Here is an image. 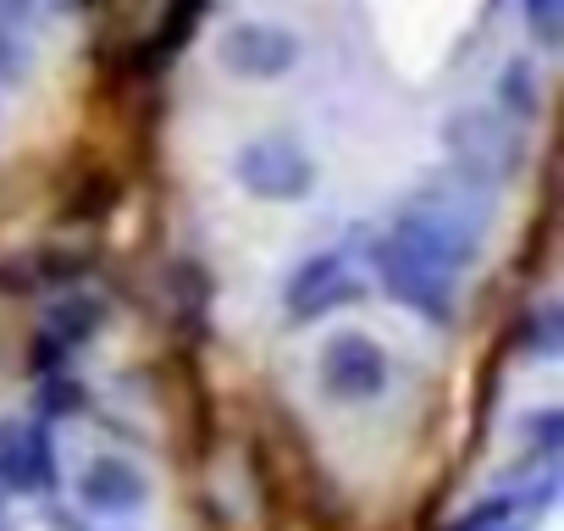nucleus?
<instances>
[{"label":"nucleus","instance_id":"nucleus-14","mask_svg":"<svg viewBox=\"0 0 564 531\" xmlns=\"http://www.w3.org/2000/svg\"><path fill=\"white\" fill-rule=\"evenodd\" d=\"M29 67H34V56H29L23 34L12 23H0V89H18L29 78Z\"/></svg>","mask_w":564,"mask_h":531},{"label":"nucleus","instance_id":"nucleus-3","mask_svg":"<svg viewBox=\"0 0 564 531\" xmlns=\"http://www.w3.org/2000/svg\"><path fill=\"white\" fill-rule=\"evenodd\" d=\"M73 498H78V509H84L89 520L133 525V520L150 514L155 481H150V470H144L139 459L100 448V454H84V459H78V470H73Z\"/></svg>","mask_w":564,"mask_h":531},{"label":"nucleus","instance_id":"nucleus-1","mask_svg":"<svg viewBox=\"0 0 564 531\" xmlns=\"http://www.w3.org/2000/svg\"><path fill=\"white\" fill-rule=\"evenodd\" d=\"M232 177L260 205H300L316 194L322 166L294 133H254L232 150Z\"/></svg>","mask_w":564,"mask_h":531},{"label":"nucleus","instance_id":"nucleus-8","mask_svg":"<svg viewBox=\"0 0 564 531\" xmlns=\"http://www.w3.org/2000/svg\"><path fill=\"white\" fill-rule=\"evenodd\" d=\"M448 150L481 183H503L520 166V139L492 111H454L448 117Z\"/></svg>","mask_w":564,"mask_h":531},{"label":"nucleus","instance_id":"nucleus-11","mask_svg":"<svg viewBox=\"0 0 564 531\" xmlns=\"http://www.w3.org/2000/svg\"><path fill=\"white\" fill-rule=\"evenodd\" d=\"M498 106H503L514 122H536V111H542V84H536V67H531L525 56L503 62V73H498Z\"/></svg>","mask_w":564,"mask_h":531},{"label":"nucleus","instance_id":"nucleus-7","mask_svg":"<svg viewBox=\"0 0 564 531\" xmlns=\"http://www.w3.org/2000/svg\"><path fill=\"white\" fill-rule=\"evenodd\" d=\"M56 492V443L40 421H0V503Z\"/></svg>","mask_w":564,"mask_h":531},{"label":"nucleus","instance_id":"nucleus-12","mask_svg":"<svg viewBox=\"0 0 564 531\" xmlns=\"http://www.w3.org/2000/svg\"><path fill=\"white\" fill-rule=\"evenodd\" d=\"M514 437H520V459H525V465L553 470L558 443H564V415H558V410H531V415H520Z\"/></svg>","mask_w":564,"mask_h":531},{"label":"nucleus","instance_id":"nucleus-6","mask_svg":"<svg viewBox=\"0 0 564 531\" xmlns=\"http://www.w3.org/2000/svg\"><path fill=\"white\" fill-rule=\"evenodd\" d=\"M355 300H360V278H355V260L344 249H316V254L294 260L289 278H282V316L294 327L322 322L327 311L355 305Z\"/></svg>","mask_w":564,"mask_h":531},{"label":"nucleus","instance_id":"nucleus-16","mask_svg":"<svg viewBox=\"0 0 564 531\" xmlns=\"http://www.w3.org/2000/svg\"><path fill=\"white\" fill-rule=\"evenodd\" d=\"M0 7H7V0H0Z\"/></svg>","mask_w":564,"mask_h":531},{"label":"nucleus","instance_id":"nucleus-9","mask_svg":"<svg viewBox=\"0 0 564 531\" xmlns=\"http://www.w3.org/2000/svg\"><path fill=\"white\" fill-rule=\"evenodd\" d=\"M100 300H89V294H78V300H56L51 311H45V322H40V371H56V366H67L95 333H100Z\"/></svg>","mask_w":564,"mask_h":531},{"label":"nucleus","instance_id":"nucleus-10","mask_svg":"<svg viewBox=\"0 0 564 531\" xmlns=\"http://www.w3.org/2000/svg\"><path fill=\"white\" fill-rule=\"evenodd\" d=\"M547 498H553V470H542L531 481V492H492V498H481L476 509H465L454 520V531H525L531 509H542Z\"/></svg>","mask_w":564,"mask_h":531},{"label":"nucleus","instance_id":"nucleus-15","mask_svg":"<svg viewBox=\"0 0 564 531\" xmlns=\"http://www.w3.org/2000/svg\"><path fill=\"white\" fill-rule=\"evenodd\" d=\"M558 355V311L542 305L536 311V360H553Z\"/></svg>","mask_w":564,"mask_h":531},{"label":"nucleus","instance_id":"nucleus-13","mask_svg":"<svg viewBox=\"0 0 564 531\" xmlns=\"http://www.w3.org/2000/svg\"><path fill=\"white\" fill-rule=\"evenodd\" d=\"M520 23L542 51H553L564 40V0H520Z\"/></svg>","mask_w":564,"mask_h":531},{"label":"nucleus","instance_id":"nucleus-2","mask_svg":"<svg viewBox=\"0 0 564 531\" xmlns=\"http://www.w3.org/2000/svg\"><path fill=\"white\" fill-rule=\"evenodd\" d=\"M388 382H393V360H388V344L371 338L366 327H344L322 344V360H316V388L327 404L338 410H371L377 399H388Z\"/></svg>","mask_w":564,"mask_h":531},{"label":"nucleus","instance_id":"nucleus-4","mask_svg":"<svg viewBox=\"0 0 564 531\" xmlns=\"http://www.w3.org/2000/svg\"><path fill=\"white\" fill-rule=\"evenodd\" d=\"M216 62L221 73L243 78V84H282L289 73H300L305 62V40L289 23H271V18H238L221 29L216 40Z\"/></svg>","mask_w":564,"mask_h":531},{"label":"nucleus","instance_id":"nucleus-5","mask_svg":"<svg viewBox=\"0 0 564 531\" xmlns=\"http://www.w3.org/2000/svg\"><path fill=\"white\" fill-rule=\"evenodd\" d=\"M371 266H377V283H382L404 311H415V316H421V322H432V327H448V322H454L459 283H454V278H443L437 266H426L410 243H399L393 232H382V238H377V249H371Z\"/></svg>","mask_w":564,"mask_h":531}]
</instances>
